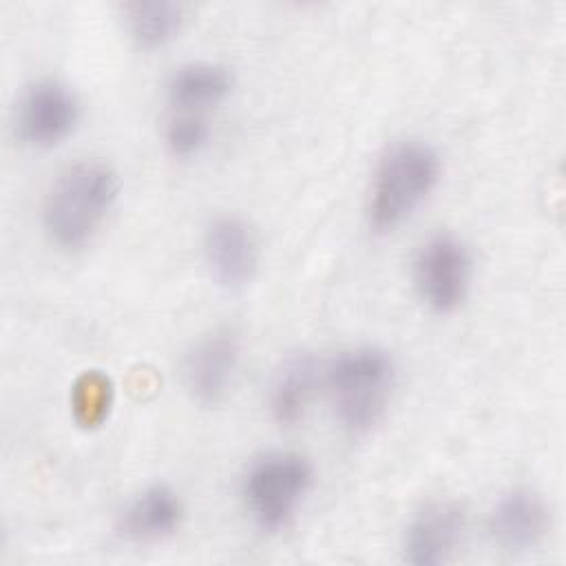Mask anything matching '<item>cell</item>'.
I'll use <instances>...</instances> for the list:
<instances>
[{
	"instance_id": "1",
	"label": "cell",
	"mask_w": 566,
	"mask_h": 566,
	"mask_svg": "<svg viewBox=\"0 0 566 566\" xmlns=\"http://www.w3.org/2000/svg\"><path fill=\"white\" fill-rule=\"evenodd\" d=\"M119 197V175L99 159H82L51 181L42 201V226L64 250L91 243Z\"/></svg>"
},
{
	"instance_id": "2",
	"label": "cell",
	"mask_w": 566,
	"mask_h": 566,
	"mask_svg": "<svg viewBox=\"0 0 566 566\" xmlns=\"http://www.w3.org/2000/svg\"><path fill=\"white\" fill-rule=\"evenodd\" d=\"M440 170L438 150L422 139H402L389 146L371 177L369 228L385 234L402 226L438 186Z\"/></svg>"
},
{
	"instance_id": "3",
	"label": "cell",
	"mask_w": 566,
	"mask_h": 566,
	"mask_svg": "<svg viewBox=\"0 0 566 566\" xmlns=\"http://www.w3.org/2000/svg\"><path fill=\"white\" fill-rule=\"evenodd\" d=\"M323 380L338 422L349 433H367L387 411L396 365L385 349L358 345L340 352L325 367Z\"/></svg>"
},
{
	"instance_id": "4",
	"label": "cell",
	"mask_w": 566,
	"mask_h": 566,
	"mask_svg": "<svg viewBox=\"0 0 566 566\" xmlns=\"http://www.w3.org/2000/svg\"><path fill=\"white\" fill-rule=\"evenodd\" d=\"M314 482L307 458L294 451H270L250 462L241 480L243 504L252 522L268 533L285 528Z\"/></svg>"
},
{
	"instance_id": "5",
	"label": "cell",
	"mask_w": 566,
	"mask_h": 566,
	"mask_svg": "<svg viewBox=\"0 0 566 566\" xmlns=\"http://www.w3.org/2000/svg\"><path fill=\"white\" fill-rule=\"evenodd\" d=\"M473 261L467 243L451 232L427 237L413 256V285L427 307L440 314L458 310L471 287Z\"/></svg>"
},
{
	"instance_id": "6",
	"label": "cell",
	"mask_w": 566,
	"mask_h": 566,
	"mask_svg": "<svg viewBox=\"0 0 566 566\" xmlns=\"http://www.w3.org/2000/svg\"><path fill=\"white\" fill-rule=\"evenodd\" d=\"M80 119L75 91L55 77H42L27 86L18 102L15 128L22 142L51 148L66 139Z\"/></svg>"
},
{
	"instance_id": "7",
	"label": "cell",
	"mask_w": 566,
	"mask_h": 566,
	"mask_svg": "<svg viewBox=\"0 0 566 566\" xmlns=\"http://www.w3.org/2000/svg\"><path fill=\"white\" fill-rule=\"evenodd\" d=\"M467 531L464 506L455 500H429L405 528L402 555L413 566H440L460 548Z\"/></svg>"
},
{
	"instance_id": "8",
	"label": "cell",
	"mask_w": 566,
	"mask_h": 566,
	"mask_svg": "<svg viewBox=\"0 0 566 566\" xmlns=\"http://www.w3.org/2000/svg\"><path fill=\"white\" fill-rule=\"evenodd\" d=\"M203 256L212 279L226 290L245 287L259 265L252 226L237 214H219L203 230Z\"/></svg>"
},
{
	"instance_id": "9",
	"label": "cell",
	"mask_w": 566,
	"mask_h": 566,
	"mask_svg": "<svg viewBox=\"0 0 566 566\" xmlns=\"http://www.w3.org/2000/svg\"><path fill=\"white\" fill-rule=\"evenodd\" d=\"M241 360V340L234 329L219 327L201 336L184 358V382L201 405H217L234 382Z\"/></svg>"
},
{
	"instance_id": "10",
	"label": "cell",
	"mask_w": 566,
	"mask_h": 566,
	"mask_svg": "<svg viewBox=\"0 0 566 566\" xmlns=\"http://www.w3.org/2000/svg\"><path fill=\"white\" fill-rule=\"evenodd\" d=\"M551 528V506L531 486L502 493L489 513V533L504 551L535 548Z\"/></svg>"
},
{
	"instance_id": "11",
	"label": "cell",
	"mask_w": 566,
	"mask_h": 566,
	"mask_svg": "<svg viewBox=\"0 0 566 566\" xmlns=\"http://www.w3.org/2000/svg\"><path fill=\"white\" fill-rule=\"evenodd\" d=\"M184 520V502L168 484H150L126 502L117 531L130 542H157L172 535Z\"/></svg>"
},
{
	"instance_id": "12",
	"label": "cell",
	"mask_w": 566,
	"mask_h": 566,
	"mask_svg": "<svg viewBox=\"0 0 566 566\" xmlns=\"http://www.w3.org/2000/svg\"><path fill=\"white\" fill-rule=\"evenodd\" d=\"M232 91V73L219 62H186L166 84L170 113L208 115Z\"/></svg>"
},
{
	"instance_id": "13",
	"label": "cell",
	"mask_w": 566,
	"mask_h": 566,
	"mask_svg": "<svg viewBox=\"0 0 566 566\" xmlns=\"http://www.w3.org/2000/svg\"><path fill=\"white\" fill-rule=\"evenodd\" d=\"M323 376L321 363L312 354L303 352L285 358L268 389V409L272 418L283 427L303 420Z\"/></svg>"
},
{
	"instance_id": "14",
	"label": "cell",
	"mask_w": 566,
	"mask_h": 566,
	"mask_svg": "<svg viewBox=\"0 0 566 566\" xmlns=\"http://www.w3.org/2000/svg\"><path fill=\"white\" fill-rule=\"evenodd\" d=\"M124 22L130 38L144 49L170 42L184 24V7L170 0H135L124 4Z\"/></svg>"
},
{
	"instance_id": "15",
	"label": "cell",
	"mask_w": 566,
	"mask_h": 566,
	"mask_svg": "<svg viewBox=\"0 0 566 566\" xmlns=\"http://www.w3.org/2000/svg\"><path fill=\"white\" fill-rule=\"evenodd\" d=\"M113 402L111 380L102 371L82 374L71 391V407L82 427H97Z\"/></svg>"
},
{
	"instance_id": "16",
	"label": "cell",
	"mask_w": 566,
	"mask_h": 566,
	"mask_svg": "<svg viewBox=\"0 0 566 566\" xmlns=\"http://www.w3.org/2000/svg\"><path fill=\"white\" fill-rule=\"evenodd\" d=\"M210 119L208 115L170 113L164 128L166 146L177 157H192L201 153L210 142Z\"/></svg>"
}]
</instances>
